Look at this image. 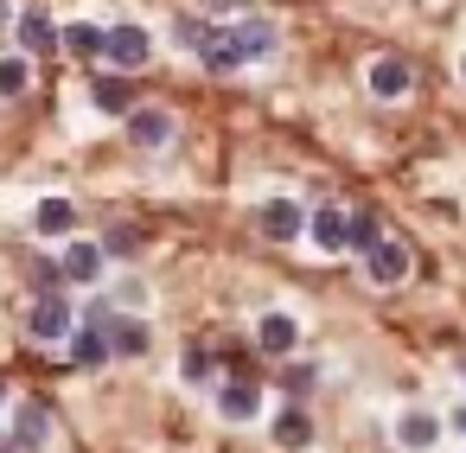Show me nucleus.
I'll return each mask as SVG.
<instances>
[{
    "mask_svg": "<svg viewBox=\"0 0 466 453\" xmlns=\"http://www.w3.org/2000/svg\"><path fill=\"white\" fill-rule=\"evenodd\" d=\"M218 408H224L230 421H249V415L262 408V396H256V383H224V396H218Z\"/></svg>",
    "mask_w": 466,
    "mask_h": 453,
    "instance_id": "obj_19",
    "label": "nucleus"
},
{
    "mask_svg": "<svg viewBox=\"0 0 466 453\" xmlns=\"http://www.w3.org/2000/svg\"><path fill=\"white\" fill-rule=\"evenodd\" d=\"M460 77H466V58H460Z\"/></svg>",
    "mask_w": 466,
    "mask_h": 453,
    "instance_id": "obj_33",
    "label": "nucleus"
},
{
    "mask_svg": "<svg viewBox=\"0 0 466 453\" xmlns=\"http://www.w3.org/2000/svg\"><path fill=\"white\" fill-rule=\"evenodd\" d=\"M96 275H103V243H71L65 281H96Z\"/></svg>",
    "mask_w": 466,
    "mask_h": 453,
    "instance_id": "obj_18",
    "label": "nucleus"
},
{
    "mask_svg": "<svg viewBox=\"0 0 466 453\" xmlns=\"http://www.w3.org/2000/svg\"><path fill=\"white\" fill-rule=\"evenodd\" d=\"M147 52H154L147 26H116V33H109V58H116L122 71H141V65H147Z\"/></svg>",
    "mask_w": 466,
    "mask_h": 453,
    "instance_id": "obj_2",
    "label": "nucleus"
},
{
    "mask_svg": "<svg viewBox=\"0 0 466 453\" xmlns=\"http://www.w3.org/2000/svg\"><path fill=\"white\" fill-rule=\"evenodd\" d=\"M230 39H237V58H243V65H249V58H268V52L281 45L275 20H237V26H230Z\"/></svg>",
    "mask_w": 466,
    "mask_h": 453,
    "instance_id": "obj_1",
    "label": "nucleus"
},
{
    "mask_svg": "<svg viewBox=\"0 0 466 453\" xmlns=\"http://www.w3.org/2000/svg\"><path fill=\"white\" fill-rule=\"evenodd\" d=\"M26 90V58H0V96H20Z\"/></svg>",
    "mask_w": 466,
    "mask_h": 453,
    "instance_id": "obj_26",
    "label": "nucleus"
},
{
    "mask_svg": "<svg viewBox=\"0 0 466 453\" xmlns=\"http://www.w3.org/2000/svg\"><path fill=\"white\" fill-rule=\"evenodd\" d=\"M128 141H135V147H167V141H173V116L135 109V116H128Z\"/></svg>",
    "mask_w": 466,
    "mask_h": 453,
    "instance_id": "obj_7",
    "label": "nucleus"
},
{
    "mask_svg": "<svg viewBox=\"0 0 466 453\" xmlns=\"http://www.w3.org/2000/svg\"><path fill=\"white\" fill-rule=\"evenodd\" d=\"M453 428H460V434H466V402H460V408H453Z\"/></svg>",
    "mask_w": 466,
    "mask_h": 453,
    "instance_id": "obj_28",
    "label": "nucleus"
},
{
    "mask_svg": "<svg viewBox=\"0 0 466 453\" xmlns=\"http://www.w3.org/2000/svg\"><path fill=\"white\" fill-rule=\"evenodd\" d=\"M179 377H186V383H205V377H211V351H205V345H186V357H179Z\"/></svg>",
    "mask_w": 466,
    "mask_h": 453,
    "instance_id": "obj_24",
    "label": "nucleus"
},
{
    "mask_svg": "<svg viewBox=\"0 0 466 453\" xmlns=\"http://www.w3.org/2000/svg\"><path fill=\"white\" fill-rule=\"evenodd\" d=\"M402 275H409V249L383 237V243H377V256H370V281H383V287H396Z\"/></svg>",
    "mask_w": 466,
    "mask_h": 453,
    "instance_id": "obj_11",
    "label": "nucleus"
},
{
    "mask_svg": "<svg viewBox=\"0 0 466 453\" xmlns=\"http://www.w3.org/2000/svg\"><path fill=\"white\" fill-rule=\"evenodd\" d=\"M14 33H20V45H26V52H65V26H52L46 14H20V20H14Z\"/></svg>",
    "mask_w": 466,
    "mask_h": 453,
    "instance_id": "obj_3",
    "label": "nucleus"
},
{
    "mask_svg": "<svg viewBox=\"0 0 466 453\" xmlns=\"http://www.w3.org/2000/svg\"><path fill=\"white\" fill-rule=\"evenodd\" d=\"M409 84H415V77H409L402 58H377V65H370V96L396 103V96H409Z\"/></svg>",
    "mask_w": 466,
    "mask_h": 453,
    "instance_id": "obj_6",
    "label": "nucleus"
},
{
    "mask_svg": "<svg viewBox=\"0 0 466 453\" xmlns=\"http://www.w3.org/2000/svg\"><path fill=\"white\" fill-rule=\"evenodd\" d=\"M14 440H20V453L46 447V440H52V408H46V402H26V408H20V428H14Z\"/></svg>",
    "mask_w": 466,
    "mask_h": 453,
    "instance_id": "obj_8",
    "label": "nucleus"
},
{
    "mask_svg": "<svg viewBox=\"0 0 466 453\" xmlns=\"http://www.w3.org/2000/svg\"><path fill=\"white\" fill-rule=\"evenodd\" d=\"M396 440H402V453H421V447H434V440H441V421H434L428 408H409V415H402V428H396Z\"/></svg>",
    "mask_w": 466,
    "mask_h": 453,
    "instance_id": "obj_9",
    "label": "nucleus"
},
{
    "mask_svg": "<svg viewBox=\"0 0 466 453\" xmlns=\"http://www.w3.org/2000/svg\"><path fill=\"white\" fill-rule=\"evenodd\" d=\"M307 224H313V217H307L294 198H268V205H262V230H268V237H281V243H288V237H300Z\"/></svg>",
    "mask_w": 466,
    "mask_h": 453,
    "instance_id": "obj_4",
    "label": "nucleus"
},
{
    "mask_svg": "<svg viewBox=\"0 0 466 453\" xmlns=\"http://www.w3.org/2000/svg\"><path fill=\"white\" fill-rule=\"evenodd\" d=\"M147 345H154V338H147L141 319H109V351H116V357H141Z\"/></svg>",
    "mask_w": 466,
    "mask_h": 453,
    "instance_id": "obj_16",
    "label": "nucleus"
},
{
    "mask_svg": "<svg viewBox=\"0 0 466 453\" xmlns=\"http://www.w3.org/2000/svg\"><path fill=\"white\" fill-rule=\"evenodd\" d=\"M307 230H313V243H319V249H345V230H351V217L326 205V211H313V224H307Z\"/></svg>",
    "mask_w": 466,
    "mask_h": 453,
    "instance_id": "obj_17",
    "label": "nucleus"
},
{
    "mask_svg": "<svg viewBox=\"0 0 466 453\" xmlns=\"http://www.w3.org/2000/svg\"><path fill=\"white\" fill-rule=\"evenodd\" d=\"M275 440H281V447H307V440H313V415H307V408H281V415H275Z\"/></svg>",
    "mask_w": 466,
    "mask_h": 453,
    "instance_id": "obj_20",
    "label": "nucleus"
},
{
    "mask_svg": "<svg viewBox=\"0 0 466 453\" xmlns=\"http://www.w3.org/2000/svg\"><path fill=\"white\" fill-rule=\"evenodd\" d=\"M237 65H243V58H237V39H230V33H218V39L205 45V71H218V77H230Z\"/></svg>",
    "mask_w": 466,
    "mask_h": 453,
    "instance_id": "obj_23",
    "label": "nucleus"
},
{
    "mask_svg": "<svg viewBox=\"0 0 466 453\" xmlns=\"http://www.w3.org/2000/svg\"><path fill=\"white\" fill-rule=\"evenodd\" d=\"M90 96H96L103 116H135V90L122 77H90Z\"/></svg>",
    "mask_w": 466,
    "mask_h": 453,
    "instance_id": "obj_10",
    "label": "nucleus"
},
{
    "mask_svg": "<svg viewBox=\"0 0 466 453\" xmlns=\"http://www.w3.org/2000/svg\"><path fill=\"white\" fill-rule=\"evenodd\" d=\"M103 249H109V256H135V230H128V224H116V230L103 237Z\"/></svg>",
    "mask_w": 466,
    "mask_h": 453,
    "instance_id": "obj_27",
    "label": "nucleus"
},
{
    "mask_svg": "<svg viewBox=\"0 0 466 453\" xmlns=\"http://www.w3.org/2000/svg\"><path fill=\"white\" fill-rule=\"evenodd\" d=\"M33 281H39V300H52V287L65 281V262H52V256H39V262H33Z\"/></svg>",
    "mask_w": 466,
    "mask_h": 453,
    "instance_id": "obj_25",
    "label": "nucleus"
},
{
    "mask_svg": "<svg viewBox=\"0 0 466 453\" xmlns=\"http://www.w3.org/2000/svg\"><path fill=\"white\" fill-rule=\"evenodd\" d=\"M0 453H20V440H0Z\"/></svg>",
    "mask_w": 466,
    "mask_h": 453,
    "instance_id": "obj_29",
    "label": "nucleus"
},
{
    "mask_svg": "<svg viewBox=\"0 0 466 453\" xmlns=\"http://www.w3.org/2000/svg\"><path fill=\"white\" fill-rule=\"evenodd\" d=\"M211 7H230V0H211Z\"/></svg>",
    "mask_w": 466,
    "mask_h": 453,
    "instance_id": "obj_32",
    "label": "nucleus"
},
{
    "mask_svg": "<svg viewBox=\"0 0 466 453\" xmlns=\"http://www.w3.org/2000/svg\"><path fill=\"white\" fill-rule=\"evenodd\" d=\"M173 39H179L186 52H198V58H205V45L218 39V26H211V20H192V14H179V20H173Z\"/></svg>",
    "mask_w": 466,
    "mask_h": 453,
    "instance_id": "obj_21",
    "label": "nucleus"
},
{
    "mask_svg": "<svg viewBox=\"0 0 466 453\" xmlns=\"http://www.w3.org/2000/svg\"><path fill=\"white\" fill-rule=\"evenodd\" d=\"M0 20H7V0H0Z\"/></svg>",
    "mask_w": 466,
    "mask_h": 453,
    "instance_id": "obj_31",
    "label": "nucleus"
},
{
    "mask_svg": "<svg viewBox=\"0 0 466 453\" xmlns=\"http://www.w3.org/2000/svg\"><path fill=\"white\" fill-rule=\"evenodd\" d=\"M0 402H7V377H0Z\"/></svg>",
    "mask_w": 466,
    "mask_h": 453,
    "instance_id": "obj_30",
    "label": "nucleus"
},
{
    "mask_svg": "<svg viewBox=\"0 0 466 453\" xmlns=\"http://www.w3.org/2000/svg\"><path fill=\"white\" fill-rule=\"evenodd\" d=\"M65 52L84 58V65H96V58H109V33L90 26V20H77V26H65Z\"/></svg>",
    "mask_w": 466,
    "mask_h": 453,
    "instance_id": "obj_5",
    "label": "nucleus"
},
{
    "mask_svg": "<svg viewBox=\"0 0 466 453\" xmlns=\"http://www.w3.org/2000/svg\"><path fill=\"white\" fill-rule=\"evenodd\" d=\"M33 338H71V307H65L58 294L33 307Z\"/></svg>",
    "mask_w": 466,
    "mask_h": 453,
    "instance_id": "obj_12",
    "label": "nucleus"
},
{
    "mask_svg": "<svg viewBox=\"0 0 466 453\" xmlns=\"http://www.w3.org/2000/svg\"><path fill=\"white\" fill-rule=\"evenodd\" d=\"M377 243H383V237H377V217H370V211H351V230H345V249H358V256L370 262V256H377Z\"/></svg>",
    "mask_w": 466,
    "mask_h": 453,
    "instance_id": "obj_22",
    "label": "nucleus"
},
{
    "mask_svg": "<svg viewBox=\"0 0 466 453\" xmlns=\"http://www.w3.org/2000/svg\"><path fill=\"white\" fill-rule=\"evenodd\" d=\"M294 338H300V326H294L288 313H262V326H256V345H262V351L281 357V351H294Z\"/></svg>",
    "mask_w": 466,
    "mask_h": 453,
    "instance_id": "obj_13",
    "label": "nucleus"
},
{
    "mask_svg": "<svg viewBox=\"0 0 466 453\" xmlns=\"http://www.w3.org/2000/svg\"><path fill=\"white\" fill-rule=\"evenodd\" d=\"M33 224H39V237H65V230L77 224V205H71V198H39Z\"/></svg>",
    "mask_w": 466,
    "mask_h": 453,
    "instance_id": "obj_15",
    "label": "nucleus"
},
{
    "mask_svg": "<svg viewBox=\"0 0 466 453\" xmlns=\"http://www.w3.org/2000/svg\"><path fill=\"white\" fill-rule=\"evenodd\" d=\"M71 357H77L84 370L109 364V357H116V351H109V332H96V326H77V332H71Z\"/></svg>",
    "mask_w": 466,
    "mask_h": 453,
    "instance_id": "obj_14",
    "label": "nucleus"
}]
</instances>
